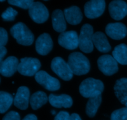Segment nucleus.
<instances>
[{
	"mask_svg": "<svg viewBox=\"0 0 127 120\" xmlns=\"http://www.w3.org/2000/svg\"><path fill=\"white\" fill-rule=\"evenodd\" d=\"M68 64L73 74L78 76L86 75L89 71L91 64L88 58L79 52L69 54Z\"/></svg>",
	"mask_w": 127,
	"mask_h": 120,
	"instance_id": "f257e3e1",
	"label": "nucleus"
},
{
	"mask_svg": "<svg viewBox=\"0 0 127 120\" xmlns=\"http://www.w3.org/2000/svg\"><path fill=\"white\" fill-rule=\"evenodd\" d=\"M104 89L102 81L93 78H88L82 81L79 90L81 95L85 98H91L101 95Z\"/></svg>",
	"mask_w": 127,
	"mask_h": 120,
	"instance_id": "f03ea898",
	"label": "nucleus"
},
{
	"mask_svg": "<svg viewBox=\"0 0 127 120\" xmlns=\"http://www.w3.org/2000/svg\"><path fill=\"white\" fill-rule=\"evenodd\" d=\"M10 33L18 44L30 46L33 43L34 35L25 23L18 22L10 29Z\"/></svg>",
	"mask_w": 127,
	"mask_h": 120,
	"instance_id": "7ed1b4c3",
	"label": "nucleus"
},
{
	"mask_svg": "<svg viewBox=\"0 0 127 120\" xmlns=\"http://www.w3.org/2000/svg\"><path fill=\"white\" fill-rule=\"evenodd\" d=\"M94 29L93 26L86 23L82 26L79 36V47L80 50L84 53H90L94 49L93 37Z\"/></svg>",
	"mask_w": 127,
	"mask_h": 120,
	"instance_id": "20e7f679",
	"label": "nucleus"
},
{
	"mask_svg": "<svg viewBox=\"0 0 127 120\" xmlns=\"http://www.w3.org/2000/svg\"><path fill=\"white\" fill-rule=\"evenodd\" d=\"M41 63L37 58L24 57L21 59L17 68L20 74L26 76H32L39 71Z\"/></svg>",
	"mask_w": 127,
	"mask_h": 120,
	"instance_id": "39448f33",
	"label": "nucleus"
},
{
	"mask_svg": "<svg viewBox=\"0 0 127 120\" xmlns=\"http://www.w3.org/2000/svg\"><path fill=\"white\" fill-rule=\"evenodd\" d=\"M51 69L57 76L64 81H69L73 77L74 74L68 62H66L60 57H56L53 59L51 63Z\"/></svg>",
	"mask_w": 127,
	"mask_h": 120,
	"instance_id": "423d86ee",
	"label": "nucleus"
},
{
	"mask_svg": "<svg viewBox=\"0 0 127 120\" xmlns=\"http://www.w3.org/2000/svg\"><path fill=\"white\" fill-rule=\"evenodd\" d=\"M99 70L106 76H111L119 71L118 62L110 55H102L97 60Z\"/></svg>",
	"mask_w": 127,
	"mask_h": 120,
	"instance_id": "0eeeda50",
	"label": "nucleus"
},
{
	"mask_svg": "<svg viewBox=\"0 0 127 120\" xmlns=\"http://www.w3.org/2000/svg\"><path fill=\"white\" fill-rule=\"evenodd\" d=\"M35 80L39 85L50 91H58L60 88V83L58 79L50 76L45 71L41 70L35 75Z\"/></svg>",
	"mask_w": 127,
	"mask_h": 120,
	"instance_id": "6e6552de",
	"label": "nucleus"
},
{
	"mask_svg": "<svg viewBox=\"0 0 127 120\" xmlns=\"http://www.w3.org/2000/svg\"><path fill=\"white\" fill-rule=\"evenodd\" d=\"M29 14L32 20L37 23H43L48 20V9L40 2H34L29 9Z\"/></svg>",
	"mask_w": 127,
	"mask_h": 120,
	"instance_id": "1a4fd4ad",
	"label": "nucleus"
},
{
	"mask_svg": "<svg viewBox=\"0 0 127 120\" xmlns=\"http://www.w3.org/2000/svg\"><path fill=\"white\" fill-rule=\"evenodd\" d=\"M105 9V1L104 0H91L88 1L84 7L86 17L90 19L101 16Z\"/></svg>",
	"mask_w": 127,
	"mask_h": 120,
	"instance_id": "9d476101",
	"label": "nucleus"
},
{
	"mask_svg": "<svg viewBox=\"0 0 127 120\" xmlns=\"http://www.w3.org/2000/svg\"><path fill=\"white\" fill-rule=\"evenodd\" d=\"M58 44L68 50H74L79 46V36L76 31H68L60 33Z\"/></svg>",
	"mask_w": 127,
	"mask_h": 120,
	"instance_id": "9b49d317",
	"label": "nucleus"
},
{
	"mask_svg": "<svg viewBox=\"0 0 127 120\" xmlns=\"http://www.w3.org/2000/svg\"><path fill=\"white\" fill-rule=\"evenodd\" d=\"M109 11L112 18L116 20L123 19L127 15V4L122 0L111 1L109 6Z\"/></svg>",
	"mask_w": 127,
	"mask_h": 120,
	"instance_id": "f8f14e48",
	"label": "nucleus"
},
{
	"mask_svg": "<svg viewBox=\"0 0 127 120\" xmlns=\"http://www.w3.org/2000/svg\"><path fill=\"white\" fill-rule=\"evenodd\" d=\"M105 33L112 39L120 40L126 37L127 28L124 23L121 22L110 23L105 27Z\"/></svg>",
	"mask_w": 127,
	"mask_h": 120,
	"instance_id": "ddd939ff",
	"label": "nucleus"
},
{
	"mask_svg": "<svg viewBox=\"0 0 127 120\" xmlns=\"http://www.w3.org/2000/svg\"><path fill=\"white\" fill-rule=\"evenodd\" d=\"M53 43L49 34L44 33L37 38L35 41V49L38 54L46 55L52 50Z\"/></svg>",
	"mask_w": 127,
	"mask_h": 120,
	"instance_id": "4468645a",
	"label": "nucleus"
},
{
	"mask_svg": "<svg viewBox=\"0 0 127 120\" xmlns=\"http://www.w3.org/2000/svg\"><path fill=\"white\" fill-rule=\"evenodd\" d=\"M30 99L29 89L26 86H21L17 89L14 99V104L19 109L25 110L28 108Z\"/></svg>",
	"mask_w": 127,
	"mask_h": 120,
	"instance_id": "2eb2a0df",
	"label": "nucleus"
},
{
	"mask_svg": "<svg viewBox=\"0 0 127 120\" xmlns=\"http://www.w3.org/2000/svg\"><path fill=\"white\" fill-rule=\"evenodd\" d=\"M19 64L17 58L9 56L0 64V73L5 77H11L17 70Z\"/></svg>",
	"mask_w": 127,
	"mask_h": 120,
	"instance_id": "dca6fc26",
	"label": "nucleus"
},
{
	"mask_svg": "<svg viewBox=\"0 0 127 120\" xmlns=\"http://www.w3.org/2000/svg\"><path fill=\"white\" fill-rule=\"evenodd\" d=\"M48 101L51 105L55 108H70L73 103L71 97L67 94L57 96L51 94L48 96Z\"/></svg>",
	"mask_w": 127,
	"mask_h": 120,
	"instance_id": "f3484780",
	"label": "nucleus"
},
{
	"mask_svg": "<svg viewBox=\"0 0 127 120\" xmlns=\"http://www.w3.org/2000/svg\"><path fill=\"white\" fill-rule=\"evenodd\" d=\"M114 89L119 101L127 107V78H122L117 80Z\"/></svg>",
	"mask_w": 127,
	"mask_h": 120,
	"instance_id": "a211bd4d",
	"label": "nucleus"
},
{
	"mask_svg": "<svg viewBox=\"0 0 127 120\" xmlns=\"http://www.w3.org/2000/svg\"><path fill=\"white\" fill-rule=\"evenodd\" d=\"M93 44L99 52L106 53L111 50V46L108 41L106 35L103 32H97L93 37Z\"/></svg>",
	"mask_w": 127,
	"mask_h": 120,
	"instance_id": "6ab92c4d",
	"label": "nucleus"
},
{
	"mask_svg": "<svg viewBox=\"0 0 127 120\" xmlns=\"http://www.w3.org/2000/svg\"><path fill=\"white\" fill-rule=\"evenodd\" d=\"M64 12L60 9H56L52 14V21L53 28L56 32L63 33L66 29V23Z\"/></svg>",
	"mask_w": 127,
	"mask_h": 120,
	"instance_id": "aec40b11",
	"label": "nucleus"
},
{
	"mask_svg": "<svg viewBox=\"0 0 127 120\" xmlns=\"http://www.w3.org/2000/svg\"><path fill=\"white\" fill-rule=\"evenodd\" d=\"M64 14L68 23L76 25L81 23L83 19V14L78 6H73L64 10Z\"/></svg>",
	"mask_w": 127,
	"mask_h": 120,
	"instance_id": "412c9836",
	"label": "nucleus"
},
{
	"mask_svg": "<svg viewBox=\"0 0 127 120\" xmlns=\"http://www.w3.org/2000/svg\"><path fill=\"white\" fill-rule=\"evenodd\" d=\"M48 101V97L43 91H37L31 96L30 104L33 110H36L45 104Z\"/></svg>",
	"mask_w": 127,
	"mask_h": 120,
	"instance_id": "4be33fe9",
	"label": "nucleus"
},
{
	"mask_svg": "<svg viewBox=\"0 0 127 120\" xmlns=\"http://www.w3.org/2000/svg\"><path fill=\"white\" fill-rule=\"evenodd\" d=\"M102 102V96L99 95L89 99L86 107V113L90 118H93L96 114Z\"/></svg>",
	"mask_w": 127,
	"mask_h": 120,
	"instance_id": "5701e85b",
	"label": "nucleus"
},
{
	"mask_svg": "<svg viewBox=\"0 0 127 120\" xmlns=\"http://www.w3.org/2000/svg\"><path fill=\"white\" fill-rule=\"evenodd\" d=\"M112 56L121 65H127V46L124 43L117 46L112 52Z\"/></svg>",
	"mask_w": 127,
	"mask_h": 120,
	"instance_id": "b1692460",
	"label": "nucleus"
},
{
	"mask_svg": "<svg viewBox=\"0 0 127 120\" xmlns=\"http://www.w3.org/2000/svg\"><path fill=\"white\" fill-rule=\"evenodd\" d=\"M14 102L13 97L11 94L4 91H0V113H4Z\"/></svg>",
	"mask_w": 127,
	"mask_h": 120,
	"instance_id": "393cba45",
	"label": "nucleus"
},
{
	"mask_svg": "<svg viewBox=\"0 0 127 120\" xmlns=\"http://www.w3.org/2000/svg\"><path fill=\"white\" fill-rule=\"evenodd\" d=\"M110 120H127V107L114 110L110 116Z\"/></svg>",
	"mask_w": 127,
	"mask_h": 120,
	"instance_id": "a878e982",
	"label": "nucleus"
},
{
	"mask_svg": "<svg viewBox=\"0 0 127 120\" xmlns=\"http://www.w3.org/2000/svg\"><path fill=\"white\" fill-rule=\"evenodd\" d=\"M7 2L9 4L21 7L24 9H29L34 1L33 0H9Z\"/></svg>",
	"mask_w": 127,
	"mask_h": 120,
	"instance_id": "bb28decb",
	"label": "nucleus"
},
{
	"mask_svg": "<svg viewBox=\"0 0 127 120\" xmlns=\"http://www.w3.org/2000/svg\"><path fill=\"white\" fill-rule=\"evenodd\" d=\"M18 12L17 11L14 9L12 7H9L6 9L4 12H2L1 17H2V20L6 22H11L15 20V17L17 16Z\"/></svg>",
	"mask_w": 127,
	"mask_h": 120,
	"instance_id": "cd10ccee",
	"label": "nucleus"
},
{
	"mask_svg": "<svg viewBox=\"0 0 127 120\" xmlns=\"http://www.w3.org/2000/svg\"><path fill=\"white\" fill-rule=\"evenodd\" d=\"M8 41V35L6 30L2 27L0 28V46H4Z\"/></svg>",
	"mask_w": 127,
	"mask_h": 120,
	"instance_id": "c85d7f7f",
	"label": "nucleus"
},
{
	"mask_svg": "<svg viewBox=\"0 0 127 120\" xmlns=\"http://www.w3.org/2000/svg\"><path fill=\"white\" fill-rule=\"evenodd\" d=\"M2 120H21V117L18 112L11 111L5 115Z\"/></svg>",
	"mask_w": 127,
	"mask_h": 120,
	"instance_id": "c756f323",
	"label": "nucleus"
},
{
	"mask_svg": "<svg viewBox=\"0 0 127 120\" xmlns=\"http://www.w3.org/2000/svg\"><path fill=\"white\" fill-rule=\"evenodd\" d=\"M71 115L65 111H61L55 117L54 120H70Z\"/></svg>",
	"mask_w": 127,
	"mask_h": 120,
	"instance_id": "7c9ffc66",
	"label": "nucleus"
},
{
	"mask_svg": "<svg viewBox=\"0 0 127 120\" xmlns=\"http://www.w3.org/2000/svg\"><path fill=\"white\" fill-rule=\"evenodd\" d=\"M7 53V49L4 46H0V62H2L4 57Z\"/></svg>",
	"mask_w": 127,
	"mask_h": 120,
	"instance_id": "2f4dec72",
	"label": "nucleus"
},
{
	"mask_svg": "<svg viewBox=\"0 0 127 120\" xmlns=\"http://www.w3.org/2000/svg\"><path fill=\"white\" fill-rule=\"evenodd\" d=\"M22 120H37V117L33 114H29L26 115Z\"/></svg>",
	"mask_w": 127,
	"mask_h": 120,
	"instance_id": "473e14b6",
	"label": "nucleus"
},
{
	"mask_svg": "<svg viewBox=\"0 0 127 120\" xmlns=\"http://www.w3.org/2000/svg\"><path fill=\"white\" fill-rule=\"evenodd\" d=\"M70 120H82L79 115L77 113H73L71 115Z\"/></svg>",
	"mask_w": 127,
	"mask_h": 120,
	"instance_id": "72a5a7b5",
	"label": "nucleus"
},
{
	"mask_svg": "<svg viewBox=\"0 0 127 120\" xmlns=\"http://www.w3.org/2000/svg\"><path fill=\"white\" fill-rule=\"evenodd\" d=\"M51 113H52V114L53 115L56 114V112L55 110H52L51 111Z\"/></svg>",
	"mask_w": 127,
	"mask_h": 120,
	"instance_id": "f704fd0d",
	"label": "nucleus"
}]
</instances>
